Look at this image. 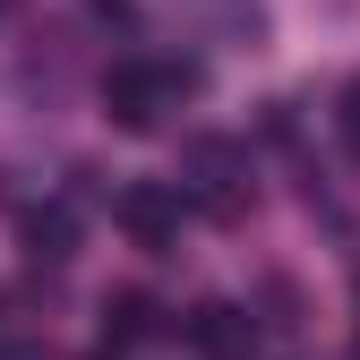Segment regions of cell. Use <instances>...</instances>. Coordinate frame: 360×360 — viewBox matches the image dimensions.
<instances>
[{
  "label": "cell",
  "instance_id": "obj_1",
  "mask_svg": "<svg viewBox=\"0 0 360 360\" xmlns=\"http://www.w3.org/2000/svg\"><path fill=\"white\" fill-rule=\"evenodd\" d=\"M198 86V69H172V60H120L103 77V112L120 129H163V112Z\"/></svg>",
  "mask_w": 360,
  "mask_h": 360
},
{
  "label": "cell",
  "instance_id": "obj_2",
  "mask_svg": "<svg viewBox=\"0 0 360 360\" xmlns=\"http://www.w3.org/2000/svg\"><path fill=\"white\" fill-rule=\"evenodd\" d=\"M120 232L138 240V249H163L180 232V189H163V180H138V189H120Z\"/></svg>",
  "mask_w": 360,
  "mask_h": 360
},
{
  "label": "cell",
  "instance_id": "obj_3",
  "mask_svg": "<svg viewBox=\"0 0 360 360\" xmlns=\"http://www.w3.org/2000/svg\"><path fill=\"white\" fill-rule=\"evenodd\" d=\"M189 343H198L206 360H249L257 318H249L240 300H198V309H189Z\"/></svg>",
  "mask_w": 360,
  "mask_h": 360
},
{
  "label": "cell",
  "instance_id": "obj_4",
  "mask_svg": "<svg viewBox=\"0 0 360 360\" xmlns=\"http://www.w3.org/2000/svg\"><path fill=\"white\" fill-rule=\"evenodd\" d=\"M189 172H198V198H206L214 214H240V189H232V146H214V138H206V146L189 155Z\"/></svg>",
  "mask_w": 360,
  "mask_h": 360
},
{
  "label": "cell",
  "instance_id": "obj_5",
  "mask_svg": "<svg viewBox=\"0 0 360 360\" xmlns=\"http://www.w3.org/2000/svg\"><path fill=\"white\" fill-rule=\"evenodd\" d=\"M180 9H198L214 34H232V43H257L266 34V9H257V0H180Z\"/></svg>",
  "mask_w": 360,
  "mask_h": 360
},
{
  "label": "cell",
  "instance_id": "obj_6",
  "mask_svg": "<svg viewBox=\"0 0 360 360\" xmlns=\"http://www.w3.org/2000/svg\"><path fill=\"white\" fill-rule=\"evenodd\" d=\"M155 326H163V318H155L146 292H112V300H103V335H112V343H146Z\"/></svg>",
  "mask_w": 360,
  "mask_h": 360
},
{
  "label": "cell",
  "instance_id": "obj_7",
  "mask_svg": "<svg viewBox=\"0 0 360 360\" xmlns=\"http://www.w3.org/2000/svg\"><path fill=\"white\" fill-rule=\"evenodd\" d=\"M335 120H343V146H352V155H360V77H352V86H343V112H335Z\"/></svg>",
  "mask_w": 360,
  "mask_h": 360
},
{
  "label": "cell",
  "instance_id": "obj_8",
  "mask_svg": "<svg viewBox=\"0 0 360 360\" xmlns=\"http://www.w3.org/2000/svg\"><path fill=\"white\" fill-rule=\"evenodd\" d=\"M0 9H9V0H0Z\"/></svg>",
  "mask_w": 360,
  "mask_h": 360
}]
</instances>
